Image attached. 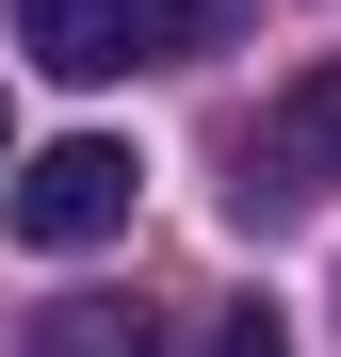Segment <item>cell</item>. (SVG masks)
I'll use <instances>...</instances> for the list:
<instances>
[{"mask_svg": "<svg viewBox=\"0 0 341 357\" xmlns=\"http://www.w3.org/2000/svg\"><path fill=\"white\" fill-rule=\"evenodd\" d=\"M130 195H146V162L114 146V130H66V146H33L17 162V244H49V260H82V244H114V227H130Z\"/></svg>", "mask_w": 341, "mask_h": 357, "instance_id": "obj_3", "label": "cell"}, {"mask_svg": "<svg viewBox=\"0 0 341 357\" xmlns=\"http://www.w3.org/2000/svg\"><path fill=\"white\" fill-rule=\"evenodd\" d=\"M33 357H146V309H66Z\"/></svg>", "mask_w": 341, "mask_h": 357, "instance_id": "obj_4", "label": "cell"}, {"mask_svg": "<svg viewBox=\"0 0 341 357\" xmlns=\"http://www.w3.org/2000/svg\"><path fill=\"white\" fill-rule=\"evenodd\" d=\"M17 49L49 82H130V66L227 49V0H17Z\"/></svg>", "mask_w": 341, "mask_h": 357, "instance_id": "obj_1", "label": "cell"}, {"mask_svg": "<svg viewBox=\"0 0 341 357\" xmlns=\"http://www.w3.org/2000/svg\"><path fill=\"white\" fill-rule=\"evenodd\" d=\"M325 195H341V49H325V66H293V82L260 98L227 211H244V227H276V211H325Z\"/></svg>", "mask_w": 341, "mask_h": 357, "instance_id": "obj_2", "label": "cell"}, {"mask_svg": "<svg viewBox=\"0 0 341 357\" xmlns=\"http://www.w3.org/2000/svg\"><path fill=\"white\" fill-rule=\"evenodd\" d=\"M211 357H293V325H276V309H227V341Z\"/></svg>", "mask_w": 341, "mask_h": 357, "instance_id": "obj_5", "label": "cell"}]
</instances>
